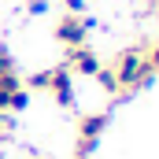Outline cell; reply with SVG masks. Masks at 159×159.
<instances>
[{"label":"cell","mask_w":159,"mask_h":159,"mask_svg":"<svg viewBox=\"0 0 159 159\" xmlns=\"http://www.w3.org/2000/svg\"><path fill=\"white\" fill-rule=\"evenodd\" d=\"M115 78H119V89L122 93H133V89H148L152 81H156V70L144 63V52L141 48H129V52H122L119 59H115Z\"/></svg>","instance_id":"cell-1"},{"label":"cell","mask_w":159,"mask_h":159,"mask_svg":"<svg viewBox=\"0 0 159 159\" xmlns=\"http://www.w3.org/2000/svg\"><path fill=\"white\" fill-rule=\"evenodd\" d=\"M107 111H93V115H81L78 122V148H74V159H89L100 144V133L107 129Z\"/></svg>","instance_id":"cell-2"},{"label":"cell","mask_w":159,"mask_h":159,"mask_svg":"<svg viewBox=\"0 0 159 159\" xmlns=\"http://www.w3.org/2000/svg\"><path fill=\"white\" fill-rule=\"evenodd\" d=\"M89 30H93L89 19H81V15H63V19L56 22V41H59L63 48H81V44L89 41Z\"/></svg>","instance_id":"cell-3"},{"label":"cell","mask_w":159,"mask_h":159,"mask_svg":"<svg viewBox=\"0 0 159 159\" xmlns=\"http://www.w3.org/2000/svg\"><path fill=\"white\" fill-rule=\"evenodd\" d=\"M48 93H52V100H56L59 107H70V104H74V74H70L63 63L48 70Z\"/></svg>","instance_id":"cell-4"},{"label":"cell","mask_w":159,"mask_h":159,"mask_svg":"<svg viewBox=\"0 0 159 159\" xmlns=\"http://www.w3.org/2000/svg\"><path fill=\"white\" fill-rule=\"evenodd\" d=\"M63 67H67L70 74L93 78V74L100 70V56H96L89 44H81V48H67V59H63Z\"/></svg>","instance_id":"cell-5"},{"label":"cell","mask_w":159,"mask_h":159,"mask_svg":"<svg viewBox=\"0 0 159 159\" xmlns=\"http://www.w3.org/2000/svg\"><path fill=\"white\" fill-rule=\"evenodd\" d=\"M15 89H22L19 70H15V74H0V111H7V100H11V93H15Z\"/></svg>","instance_id":"cell-6"},{"label":"cell","mask_w":159,"mask_h":159,"mask_svg":"<svg viewBox=\"0 0 159 159\" xmlns=\"http://www.w3.org/2000/svg\"><path fill=\"white\" fill-rule=\"evenodd\" d=\"M93 81H96L104 93H111V96H119V93H122V89H119V78H115V70H111V67H100V70L93 74Z\"/></svg>","instance_id":"cell-7"},{"label":"cell","mask_w":159,"mask_h":159,"mask_svg":"<svg viewBox=\"0 0 159 159\" xmlns=\"http://www.w3.org/2000/svg\"><path fill=\"white\" fill-rule=\"evenodd\" d=\"M30 107V89L22 85V89H15L11 93V100H7V115H15V111H26Z\"/></svg>","instance_id":"cell-8"},{"label":"cell","mask_w":159,"mask_h":159,"mask_svg":"<svg viewBox=\"0 0 159 159\" xmlns=\"http://www.w3.org/2000/svg\"><path fill=\"white\" fill-rule=\"evenodd\" d=\"M0 74H15V56L7 44H0Z\"/></svg>","instance_id":"cell-9"},{"label":"cell","mask_w":159,"mask_h":159,"mask_svg":"<svg viewBox=\"0 0 159 159\" xmlns=\"http://www.w3.org/2000/svg\"><path fill=\"white\" fill-rule=\"evenodd\" d=\"M26 89H48V70H37L26 78Z\"/></svg>","instance_id":"cell-10"},{"label":"cell","mask_w":159,"mask_h":159,"mask_svg":"<svg viewBox=\"0 0 159 159\" xmlns=\"http://www.w3.org/2000/svg\"><path fill=\"white\" fill-rule=\"evenodd\" d=\"M144 63H148V67H152V70L159 74V44H152V48L144 52Z\"/></svg>","instance_id":"cell-11"},{"label":"cell","mask_w":159,"mask_h":159,"mask_svg":"<svg viewBox=\"0 0 159 159\" xmlns=\"http://www.w3.org/2000/svg\"><path fill=\"white\" fill-rule=\"evenodd\" d=\"M48 11V0H30L26 4V15H44Z\"/></svg>","instance_id":"cell-12"},{"label":"cell","mask_w":159,"mask_h":159,"mask_svg":"<svg viewBox=\"0 0 159 159\" xmlns=\"http://www.w3.org/2000/svg\"><path fill=\"white\" fill-rule=\"evenodd\" d=\"M63 7H67V15H81L85 11V0H63Z\"/></svg>","instance_id":"cell-13"}]
</instances>
